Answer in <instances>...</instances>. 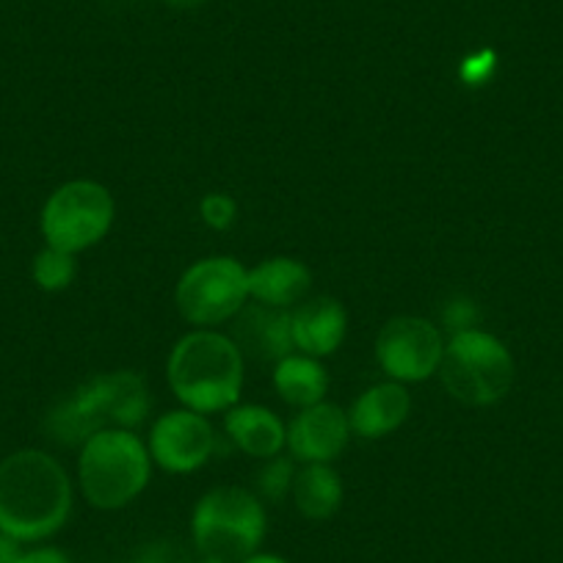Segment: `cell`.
Wrapping results in <instances>:
<instances>
[{"label": "cell", "instance_id": "cell-1", "mask_svg": "<svg viewBox=\"0 0 563 563\" xmlns=\"http://www.w3.org/2000/svg\"><path fill=\"white\" fill-rule=\"evenodd\" d=\"M73 514V481L51 453H12L0 462V533L42 541L58 533Z\"/></svg>", "mask_w": 563, "mask_h": 563}, {"label": "cell", "instance_id": "cell-2", "mask_svg": "<svg viewBox=\"0 0 563 563\" xmlns=\"http://www.w3.org/2000/svg\"><path fill=\"white\" fill-rule=\"evenodd\" d=\"M166 382L186 409L199 415L227 411L241 398L243 354L230 334L194 329L172 349Z\"/></svg>", "mask_w": 563, "mask_h": 563}, {"label": "cell", "instance_id": "cell-3", "mask_svg": "<svg viewBox=\"0 0 563 563\" xmlns=\"http://www.w3.org/2000/svg\"><path fill=\"white\" fill-rule=\"evenodd\" d=\"M153 478L150 448L124 429L97 431L80 445L78 484L86 503L100 511L130 506Z\"/></svg>", "mask_w": 563, "mask_h": 563}, {"label": "cell", "instance_id": "cell-4", "mask_svg": "<svg viewBox=\"0 0 563 563\" xmlns=\"http://www.w3.org/2000/svg\"><path fill=\"white\" fill-rule=\"evenodd\" d=\"M194 547L202 558L241 563L265 539V508L243 486H216L197 503L191 517Z\"/></svg>", "mask_w": 563, "mask_h": 563}, {"label": "cell", "instance_id": "cell-5", "mask_svg": "<svg viewBox=\"0 0 563 563\" xmlns=\"http://www.w3.org/2000/svg\"><path fill=\"white\" fill-rule=\"evenodd\" d=\"M442 387L464 406H495L511 393L514 356L495 334L467 329L451 334L440 362Z\"/></svg>", "mask_w": 563, "mask_h": 563}, {"label": "cell", "instance_id": "cell-6", "mask_svg": "<svg viewBox=\"0 0 563 563\" xmlns=\"http://www.w3.org/2000/svg\"><path fill=\"white\" fill-rule=\"evenodd\" d=\"M117 205L97 180H69L47 197L42 208V235L47 246L78 254L97 246L111 232Z\"/></svg>", "mask_w": 563, "mask_h": 563}, {"label": "cell", "instance_id": "cell-7", "mask_svg": "<svg viewBox=\"0 0 563 563\" xmlns=\"http://www.w3.org/2000/svg\"><path fill=\"white\" fill-rule=\"evenodd\" d=\"M180 316L197 329L230 323L249 305V268L235 257H205L183 271L175 288Z\"/></svg>", "mask_w": 563, "mask_h": 563}, {"label": "cell", "instance_id": "cell-8", "mask_svg": "<svg viewBox=\"0 0 563 563\" xmlns=\"http://www.w3.org/2000/svg\"><path fill=\"white\" fill-rule=\"evenodd\" d=\"M445 340L429 318L398 316L376 338V360L393 382H426L440 371Z\"/></svg>", "mask_w": 563, "mask_h": 563}, {"label": "cell", "instance_id": "cell-9", "mask_svg": "<svg viewBox=\"0 0 563 563\" xmlns=\"http://www.w3.org/2000/svg\"><path fill=\"white\" fill-rule=\"evenodd\" d=\"M150 456L172 475H188L202 470L219 448L213 422L194 409H175L161 415L150 431Z\"/></svg>", "mask_w": 563, "mask_h": 563}, {"label": "cell", "instance_id": "cell-10", "mask_svg": "<svg viewBox=\"0 0 563 563\" xmlns=\"http://www.w3.org/2000/svg\"><path fill=\"white\" fill-rule=\"evenodd\" d=\"M351 437L349 411L321 400L299 409L288 426V451L301 464H332L345 451Z\"/></svg>", "mask_w": 563, "mask_h": 563}, {"label": "cell", "instance_id": "cell-11", "mask_svg": "<svg viewBox=\"0 0 563 563\" xmlns=\"http://www.w3.org/2000/svg\"><path fill=\"white\" fill-rule=\"evenodd\" d=\"M230 338L235 340L243 360L254 362H279L296 351L294 343V321L290 310L268 305H246L235 318H232Z\"/></svg>", "mask_w": 563, "mask_h": 563}, {"label": "cell", "instance_id": "cell-12", "mask_svg": "<svg viewBox=\"0 0 563 563\" xmlns=\"http://www.w3.org/2000/svg\"><path fill=\"white\" fill-rule=\"evenodd\" d=\"M296 351L307 356H332L349 334V312L334 296L305 299L290 310Z\"/></svg>", "mask_w": 563, "mask_h": 563}, {"label": "cell", "instance_id": "cell-13", "mask_svg": "<svg viewBox=\"0 0 563 563\" xmlns=\"http://www.w3.org/2000/svg\"><path fill=\"white\" fill-rule=\"evenodd\" d=\"M100 415L108 429L135 431L150 415V389L133 371H113L89 378Z\"/></svg>", "mask_w": 563, "mask_h": 563}, {"label": "cell", "instance_id": "cell-14", "mask_svg": "<svg viewBox=\"0 0 563 563\" xmlns=\"http://www.w3.org/2000/svg\"><path fill=\"white\" fill-rule=\"evenodd\" d=\"M411 411V395L400 382H382L376 387L365 389L354 400L349 411L351 434L362 440H382L393 434L406 422Z\"/></svg>", "mask_w": 563, "mask_h": 563}, {"label": "cell", "instance_id": "cell-15", "mask_svg": "<svg viewBox=\"0 0 563 563\" xmlns=\"http://www.w3.org/2000/svg\"><path fill=\"white\" fill-rule=\"evenodd\" d=\"M310 288V268L294 257H271L249 268V299L260 305L294 310L307 299Z\"/></svg>", "mask_w": 563, "mask_h": 563}, {"label": "cell", "instance_id": "cell-16", "mask_svg": "<svg viewBox=\"0 0 563 563\" xmlns=\"http://www.w3.org/2000/svg\"><path fill=\"white\" fill-rule=\"evenodd\" d=\"M224 431L238 451L252 459L279 456L288 448V426L265 406L235 404L224 415Z\"/></svg>", "mask_w": 563, "mask_h": 563}, {"label": "cell", "instance_id": "cell-17", "mask_svg": "<svg viewBox=\"0 0 563 563\" xmlns=\"http://www.w3.org/2000/svg\"><path fill=\"white\" fill-rule=\"evenodd\" d=\"M274 389L294 409H307L327 400L329 373L316 356L290 354L274 365Z\"/></svg>", "mask_w": 563, "mask_h": 563}, {"label": "cell", "instance_id": "cell-18", "mask_svg": "<svg viewBox=\"0 0 563 563\" xmlns=\"http://www.w3.org/2000/svg\"><path fill=\"white\" fill-rule=\"evenodd\" d=\"M290 495H294L301 517L323 522L343 506V481L332 464H305L301 470H296Z\"/></svg>", "mask_w": 563, "mask_h": 563}, {"label": "cell", "instance_id": "cell-19", "mask_svg": "<svg viewBox=\"0 0 563 563\" xmlns=\"http://www.w3.org/2000/svg\"><path fill=\"white\" fill-rule=\"evenodd\" d=\"M75 274H78V260L62 249L45 246L31 263V276H34L36 288L47 290V294L67 290L75 282Z\"/></svg>", "mask_w": 563, "mask_h": 563}, {"label": "cell", "instance_id": "cell-20", "mask_svg": "<svg viewBox=\"0 0 563 563\" xmlns=\"http://www.w3.org/2000/svg\"><path fill=\"white\" fill-rule=\"evenodd\" d=\"M296 459L294 456H271L263 459L257 475H254V486H257V497L263 495L265 500L279 503L285 500V495L294 492V478H296Z\"/></svg>", "mask_w": 563, "mask_h": 563}, {"label": "cell", "instance_id": "cell-21", "mask_svg": "<svg viewBox=\"0 0 563 563\" xmlns=\"http://www.w3.org/2000/svg\"><path fill=\"white\" fill-rule=\"evenodd\" d=\"M199 216H202V221L210 230H230L238 219V202L230 194H208V197H202V202H199Z\"/></svg>", "mask_w": 563, "mask_h": 563}, {"label": "cell", "instance_id": "cell-22", "mask_svg": "<svg viewBox=\"0 0 563 563\" xmlns=\"http://www.w3.org/2000/svg\"><path fill=\"white\" fill-rule=\"evenodd\" d=\"M492 73H495V53L492 51H481L464 58L462 80L467 86H484L492 78Z\"/></svg>", "mask_w": 563, "mask_h": 563}, {"label": "cell", "instance_id": "cell-23", "mask_svg": "<svg viewBox=\"0 0 563 563\" xmlns=\"http://www.w3.org/2000/svg\"><path fill=\"white\" fill-rule=\"evenodd\" d=\"M442 321H445V327L451 329L453 334L467 332V329H475L478 310H475V305L470 299H453L451 305L445 307V312H442Z\"/></svg>", "mask_w": 563, "mask_h": 563}, {"label": "cell", "instance_id": "cell-24", "mask_svg": "<svg viewBox=\"0 0 563 563\" xmlns=\"http://www.w3.org/2000/svg\"><path fill=\"white\" fill-rule=\"evenodd\" d=\"M18 563H73L67 552L56 550V547H40V550L23 552Z\"/></svg>", "mask_w": 563, "mask_h": 563}, {"label": "cell", "instance_id": "cell-25", "mask_svg": "<svg viewBox=\"0 0 563 563\" xmlns=\"http://www.w3.org/2000/svg\"><path fill=\"white\" fill-rule=\"evenodd\" d=\"M135 563H180V555L169 550V544H153Z\"/></svg>", "mask_w": 563, "mask_h": 563}, {"label": "cell", "instance_id": "cell-26", "mask_svg": "<svg viewBox=\"0 0 563 563\" xmlns=\"http://www.w3.org/2000/svg\"><path fill=\"white\" fill-rule=\"evenodd\" d=\"M23 541L12 539V536L0 533V563H18L23 558Z\"/></svg>", "mask_w": 563, "mask_h": 563}, {"label": "cell", "instance_id": "cell-27", "mask_svg": "<svg viewBox=\"0 0 563 563\" xmlns=\"http://www.w3.org/2000/svg\"><path fill=\"white\" fill-rule=\"evenodd\" d=\"M241 563H288V561L279 555H268V552H254V555H249L246 561H241Z\"/></svg>", "mask_w": 563, "mask_h": 563}, {"label": "cell", "instance_id": "cell-28", "mask_svg": "<svg viewBox=\"0 0 563 563\" xmlns=\"http://www.w3.org/2000/svg\"><path fill=\"white\" fill-rule=\"evenodd\" d=\"M166 3L175 9H194V7H199V3H205V0H166Z\"/></svg>", "mask_w": 563, "mask_h": 563}, {"label": "cell", "instance_id": "cell-29", "mask_svg": "<svg viewBox=\"0 0 563 563\" xmlns=\"http://www.w3.org/2000/svg\"><path fill=\"white\" fill-rule=\"evenodd\" d=\"M194 563H221V561H213V558H202V561H194Z\"/></svg>", "mask_w": 563, "mask_h": 563}]
</instances>
